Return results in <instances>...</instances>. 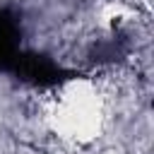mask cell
Masks as SVG:
<instances>
[{
    "label": "cell",
    "mask_w": 154,
    "mask_h": 154,
    "mask_svg": "<svg viewBox=\"0 0 154 154\" xmlns=\"http://www.w3.org/2000/svg\"><path fill=\"white\" fill-rule=\"evenodd\" d=\"M22 51V19L14 10L0 7V72H10Z\"/></svg>",
    "instance_id": "7a4b0ae2"
},
{
    "label": "cell",
    "mask_w": 154,
    "mask_h": 154,
    "mask_svg": "<svg viewBox=\"0 0 154 154\" xmlns=\"http://www.w3.org/2000/svg\"><path fill=\"white\" fill-rule=\"evenodd\" d=\"M19 82L29 84V87H41V89H48V87H58L67 79L75 77L72 70L63 67L60 63H55L51 55L46 53H36V51H22L10 70Z\"/></svg>",
    "instance_id": "6da1fadb"
},
{
    "label": "cell",
    "mask_w": 154,
    "mask_h": 154,
    "mask_svg": "<svg viewBox=\"0 0 154 154\" xmlns=\"http://www.w3.org/2000/svg\"><path fill=\"white\" fill-rule=\"evenodd\" d=\"M94 60L96 63H111V60H118L120 55H123V43H120V38H106V41H101V43H96L94 46Z\"/></svg>",
    "instance_id": "3957f363"
}]
</instances>
